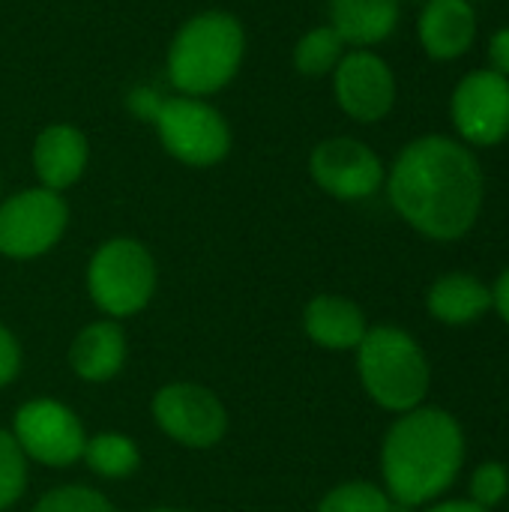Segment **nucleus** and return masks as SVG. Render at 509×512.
<instances>
[{
	"label": "nucleus",
	"instance_id": "obj_1",
	"mask_svg": "<svg viewBox=\"0 0 509 512\" xmlns=\"http://www.w3.org/2000/svg\"><path fill=\"white\" fill-rule=\"evenodd\" d=\"M483 168L468 144L447 135L411 141L393 162L387 192L396 213L429 240L465 237L483 207Z\"/></svg>",
	"mask_w": 509,
	"mask_h": 512
},
{
	"label": "nucleus",
	"instance_id": "obj_2",
	"mask_svg": "<svg viewBox=\"0 0 509 512\" xmlns=\"http://www.w3.org/2000/svg\"><path fill=\"white\" fill-rule=\"evenodd\" d=\"M465 465V432L444 408L399 414L381 447L387 495L402 507H423L441 498Z\"/></svg>",
	"mask_w": 509,
	"mask_h": 512
},
{
	"label": "nucleus",
	"instance_id": "obj_3",
	"mask_svg": "<svg viewBox=\"0 0 509 512\" xmlns=\"http://www.w3.org/2000/svg\"><path fill=\"white\" fill-rule=\"evenodd\" d=\"M246 57V30L237 15L207 9L192 15L168 45V78L183 96H213L234 81Z\"/></svg>",
	"mask_w": 509,
	"mask_h": 512
},
{
	"label": "nucleus",
	"instance_id": "obj_4",
	"mask_svg": "<svg viewBox=\"0 0 509 512\" xmlns=\"http://www.w3.org/2000/svg\"><path fill=\"white\" fill-rule=\"evenodd\" d=\"M129 108L150 120L159 132L165 153L189 168H213L231 153V126L228 120L195 96L162 99L156 90H132Z\"/></svg>",
	"mask_w": 509,
	"mask_h": 512
},
{
	"label": "nucleus",
	"instance_id": "obj_5",
	"mask_svg": "<svg viewBox=\"0 0 509 512\" xmlns=\"http://www.w3.org/2000/svg\"><path fill=\"white\" fill-rule=\"evenodd\" d=\"M360 381L375 405L408 414L423 405L432 369L417 339L399 327H372L357 345Z\"/></svg>",
	"mask_w": 509,
	"mask_h": 512
},
{
	"label": "nucleus",
	"instance_id": "obj_6",
	"mask_svg": "<svg viewBox=\"0 0 509 512\" xmlns=\"http://www.w3.org/2000/svg\"><path fill=\"white\" fill-rule=\"evenodd\" d=\"M87 288L105 315L129 318L141 312L156 291L153 255L132 237H114L93 252L87 267Z\"/></svg>",
	"mask_w": 509,
	"mask_h": 512
},
{
	"label": "nucleus",
	"instance_id": "obj_7",
	"mask_svg": "<svg viewBox=\"0 0 509 512\" xmlns=\"http://www.w3.org/2000/svg\"><path fill=\"white\" fill-rule=\"evenodd\" d=\"M69 225V207L60 192L45 186L9 195L0 204V255L6 258H39L57 246Z\"/></svg>",
	"mask_w": 509,
	"mask_h": 512
},
{
	"label": "nucleus",
	"instance_id": "obj_8",
	"mask_svg": "<svg viewBox=\"0 0 509 512\" xmlns=\"http://www.w3.org/2000/svg\"><path fill=\"white\" fill-rule=\"evenodd\" d=\"M153 417L159 429L192 450L216 447L225 438L228 414L216 393L198 384H168L153 399Z\"/></svg>",
	"mask_w": 509,
	"mask_h": 512
},
{
	"label": "nucleus",
	"instance_id": "obj_9",
	"mask_svg": "<svg viewBox=\"0 0 509 512\" xmlns=\"http://www.w3.org/2000/svg\"><path fill=\"white\" fill-rule=\"evenodd\" d=\"M453 126L471 147H495L509 135V78L495 69L468 72L450 99Z\"/></svg>",
	"mask_w": 509,
	"mask_h": 512
},
{
	"label": "nucleus",
	"instance_id": "obj_10",
	"mask_svg": "<svg viewBox=\"0 0 509 512\" xmlns=\"http://www.w3.org/2000/svg\"><path fill=\"white\" fill-rule=\"evenodd\" d=\"M312 180L339 201H363L375 195L384 183V162L381 156L348 135L324 138L309 156Z\"/></svg>",
	"mask_w": 509,
	"mask_h": 512
},
{
	"label": "nucleus",
	"instance_id": "obj_11",
	"mask_svg": "<svg viewBox=\"0 0 509 512\" xmlns=\"http://www.w3.org/2000/svg\"><path fill=\"white\" fill-rule=\"evenodd\" d=\"M15 441L24 456L48 465L66 468L84 453V429L81 420L54 399H33L15 414Z\"/></svg>",
	"mask_w": 509,
	"mask_h": 512
},
{
	"label": "nucleus",
	"instance_id": "obj_12",
	"mask_svg": "<svg viewBox=\"0 0 509 512\" xmlns=\"http://www.w3.org/2000/svg\"><path fill=\"white\" fill-rule=\"evenodd\" d=\"M333 93L351 120L378 123L396 105V75L384 57L369 48H357L333 69Z\"/></svg>",
	"mask_w": 509,
	"mask_h": 512
},
{
	"label": "nucleus",
	"instance_id": "obj_13",
	"mask_svg": "<svg viewBox=\"0 0 509 512\" xmlns=\"http://www.w3.org/2000/svg\"><path fill=\"white\" fill-rule=\"evenodd\" d=\"M90 162L87 135L72 123H51L33 141V171L51 192H63L81 180Z\"/></svg>",
	"mask_w": 509,
	"mask_h": 512
},
{
	"label": "nucleus",
	"instance_id": "obj_14",
	"mask_svg": "<svg viewBox=\"0 0 509 512\" xmlns=\"http://www.w3.org/2000/svg\"><path fill=\"white\" fill-rule=\"evenodd\" d=\"M420 45L432 60H456L477 39V12L471 0H426L417 18Z\"/></svg>",
	"mask_w": 509,
	"mask_h": 512
},
{
	"label": "nucleus",
	"instance_id": "obj_15",
	"mask_svg": "<svg viewBox=\"0 0 509 512\" xmlns=\"http://www.w3.org/2000/svg\"><path fill=\"white\" fill-rule=\"evenodd\" d=\"M303 327L306 336L327 351H351L363 342L369 330L363 309L339 294H318L315 300H309L303 312Z\"/></svg>",
	"mask_w": 509,
	"mask_h": 512
},
{
	"label": "nucleus",
	"instance_id": "obj_16",
	"mask_svg": "<svg viewBox=\"0 0 509 512\" xmlns=\"http://www.w3.org/2000/svg\"><path fill=\"white\" fill-rule=\"evenodd\" d=\"M426 306L435 321L447 327H468L492 309V288L471 273H447L429 288Z\"/></svg>",
	"mask_w": 509,
	"mask_h": 512
},
{
	"label": "nucleus",
	"instance_id": "obj_17",
	"mask_svg": "<svg viewBox=\"0 0 509 512\" xmlns=\"http://www.w3.org/2000/svg\"><path fill=\"white\" fill-rule=\"evenodd\" d=\"M399 24V0H330V27L345 45L369 48Z\"/></svg>",
	"mask_w": 509,
	"mask_h": 512
},
{
	"label": "nucleus",
	"instance_id": "obj_18",
	"mask_svg": "<svg viewBox=\"0 0 509 512\" xmlns=\"http://www.w3.org/2000/svg\"><path fill=\"white\" fill-rule=\"evenodd\" d=\"M126 360V336L114 321H96L84 327L72 348H69V363L78 378L84 381H108L123 369Z\"/></svg>",
	"mask_w": 509,
	"mask_h": 512
},
{
	"label": "nucleus",
	"instance_id": "obj_19",
	"mask_svg": "<svg viewBox=\"0 0 509 512\" xmlns=\"http://www.w3.org/2000/svg\"><path fill=\"white\" fill-rule=\"evenodd\" d=\"M81 456L87 459L90 471L105 480H123V477L135 474L141 465V453H138L135 441L126 435H117V432H102V435L90 438L84 444Z\"/></svg>",
	"mask_w": 509,
	"mask_h": 512
},
{
	"label": "nucleus",
	"instance_id": "obj_20",
	"mask_svg": "<svg viewBox=\"0 0 509 512\" xmlns=\"http://www.w3.org/2000/svg\"><path fill=\"white\" fill-rule=\"evenodd\" d=\"M345 57V42L342 36L324 24V27H312L309 33L300 36V42L294 45V66L300 75L306 78H324L333 75V69L339 66V60Z\"/></svg>",
	"mask_w": 509,
	"mask_h": 512
},
{
	"label": "nucleus",
	"instance_id": "obj_21",
	"mask_svg": "<svg viewBox=\"0 0 509 512\" xmlns=\"http://www.w3.org/2000/svg\"><path fill=\"white\" fill-rule=\"evenodd\" d=\"M318 512H396V501L375 483H342L324 495Z\"/></svg>",
	"mask_w": 509,
	"mask_h": 512
},
{
	"label": "nucleus",
	"instance_id": "obj_22",
	"mask_svg": "<svg viewBox=\"0 0 509 512\" xmlns=\"http://www.w3.org/2000/svg\"><path fill=\"white\" fill-rule=\"evenodd\" d=\"M27 486V456L15 435L0 429V510L12 507Z\"/></svg>",
	"mask_w": 509,
	"mask_h": 512
},
{
	"label": "nucleus",
	"instance_id": "obj_23",
	"mask_svg": "<svg viewBox=\"0 0 509 512\" xmlns=\"http://www.w3.org/2000/svg\"><path fill=\"white\" fill-rule=\"evenodd\" d=\"M33 512H117L111 501L87 486H60L48 492Z\"/></svg>",
	"mask_w": 509,
	"mask_h": 512
},
{
	"label": "nucleus",
	"instance_id": "obj_24",
	"mask_svg": "<svg viewBox=\"0 0 509 512\" xmlns=\"http://www.w3.org/2000/svg\"><path fill=\"white\" fill-rule=\"evenodd\" d=\"M509 495V471L504 462H483L471 477V498L483 510H495Z\"/></svg>",
	"mask_w": 509,
	"mask_h": 512
},
{
	"label": "nucleus",
	"instance_id": "obj_25",
	"mask_svg": "<svg viewBox=\"0 0 509 512\" xmlns=\"http://www.w3.org/2000/svg\"><path fill=\"white\" fill-rule=\"evenodd\" d=\"M21 369V348L15 336L0 324V387H6Z\"/></svg>",
	"mask_w": 509,
	"mask_h": 512
},
{
	"label": "nucleus",
	"instance_id": "obj_26",
	"mask_svg": "<svg viewBox=\"0 0 509 512\" xmlns=\"http://www.w3.org/2000/svg\"><path fill=\"white\" fill-rule=\"evenodd\" d=\"M489 63L498 75L509 78V27H501L489 39Z\"/></svg>",
	"mask_w": 509,
	"mask_h": 512
},
{
	"label": "nucleus",
	"instance_id": "obj_27",
	"mask_svg": "<svg viewBox=\"0 0 509 512\" xmlns=\"http://www.w3.org/2000/svg\"><path fill=\"white\" fill-rule=\"evenodd\" d=\"M492 309L509 324V267L498 276V282L492 288Z\"/></svg>",
	"mask_w": 509,
	"mask_h": 512
},
{
	"label": "nucleus",
	"instance_id": "obj_28",
	"mask_svg": "<svg viewBox=\"0 0 509 512\" xmlns=\"http://www.w3.org/2000/svg\"><path fill=\"white\" fill-rule=\"evenodd\" d=\"M426 512H489V510L477 507L474 501H441V504L429 507Z\"/></svg>",
	"mask_w": 509,
	"mask_h": 512
},
{
	"label": "nucleus",
	"instance_id": "obj_29",
	"mask_svg": "<svg viewBox=\"0 0 509 512\" xmlns=\"http://www.w3.org/2000/svg\"><path fill=\"white\" fill-rule=\"evenodd\" d=\"M153 512H183V510H153Z\"/></svg>",
	"mask_w": 509,
	"mask_h": 512
}]
</instances>
